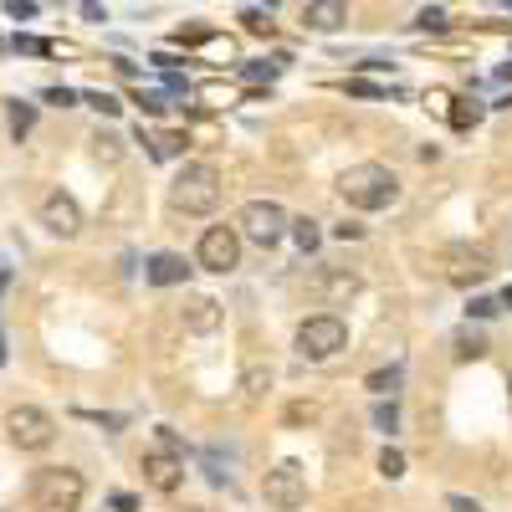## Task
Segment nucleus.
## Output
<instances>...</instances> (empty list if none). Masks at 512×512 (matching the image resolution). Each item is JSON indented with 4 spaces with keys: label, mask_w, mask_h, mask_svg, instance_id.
<instances>
[{
    "label": "nucleus",
    "mask_w": 512,
    "mask_h": 512,
    "mask_svg": "<svg viewBox=\"0 0 512 512\" xmlns=\"http://www.w3.org/2000/svg\"><path fill=\"white\" fill-rule=\"evenodd\" d=\"M0 364H6V338H0Z\"/></svg>",
    "instance_id": "37"
},
{
    "label": "nucleus",
    "mask_w": 512,
    "mask_h": 512,
    "mask_svg": "<svg viewBox=\"0 0 512 512\" xmlns=\"http://www.w3.org/2000/svg\"><path fill=\"white\" fill-rule=\"evenodd\" d=\"M139 103H144V113H164V108H169L164 93H139Z\"/></svg>",
    "instance_id": "31"
},
{
    "label": "nucleus",
    "mask_w": 512,
    "mask_h": 512,
    "mask_svg": "<svg viewBox=\"0 0 512 512\" xmlns=\"http://www.w3.org/2000/svg\"><path fill=\"white\" fill-rule=\"evenodd\" d=\"M31 123H36V108H31V103H11V134H16V139L31 134Z\"/></svg>",
    "instance_id": "19"
},
{
    "label": "nucleus",
    "mask_w": 512,
    "mask_h": 512,
    "mask_svg": "<svg viewBox=\"0 0 512 512\" xmlns=\"http://www.w3.org/2000/svg\"><path fill=\"white\" fill-rule=\"evenodd\" d=\"M6 436H11V446H21V451H47V446L57 441V420H52L47 410H36V405H16V410L6 415Z\"/></svg>",
    "instance_id": "6"
},
{
    "label": "nucleus",
    "mask_w": 512,
    "mask_h": 512,
    "mask_svg": "<svg viewBox=\"0 0 512 512\" xmlns=\"http://www.w3.org/2000/svg\"><path fill=\"white\" fill-rule=\"evenodd\" d=\"M456 354H461V359H477V354H482V333H461V338H456Z\"/></svg>",
    "instance_id": "27"
},
{
    "label": "nucleus",
    "mask_w": 512,
    "mask_h": 512,
    "mask_svg": "<svg viewBox=\"0 0 512 512\" xmlns=\"http://www.w3.org/2000/svg\"><path fill=\"white\" fill-rule=\"evenodd\" d=\"M41 226H47L52 236H62V241H72V236L82 231V210H77V200L62 195V190H52L47 200H41Z\"/></svg>",
    "instance_id": "10"
},
{
    "label": "nucleus",
    "mask_w": 512,
    "mask_h": 512,
    "mask_svg": "<svg viewBox=\"0 0 512 512\" xmlns=\"http://www.w3.org/2000/svg\"><path fill=\"white\" fill-rule=\"evenodd\" d=\"M349 21V6H344V0H308V6H303V26L308 31H338V26H344Z\"/></svg>",
    "instance_id": "13"
},
{
    "label": "nucleus",
    "mask_w": 512,
    "mask_h": 512,
    "mask_svg": "<svg viewBox=\"0 0 512 512\" xmlns=\"http://www.w3.org/2000/svg\"><path fill=\"white\" fill-rule=\"evenodd\" d=\"M241 21H246V31H251V36H272V21H267L262 11H246Z\"/></svg>",
    "instance_id": "28"
},
{
    "label": "nucleus",
    "mask_w": 512,
    "mask_h": 512,
    "mask_svg": "<svg viewBox=\"0 0 512 512\" xmlns=\"http://www.w3.org/2000/svg\"><path fill=\"white\" fill-rule=\"evenodd\" d=\"M267 384H272V374H267V369H251V374H246V400H262Z\"/></svg>",
    "instance_id": "25"
},
{
    "label": "nucleus",
    "mask_w": 512,
    "mask_h": 512,
    "mask_svg": "<svg viewBox=\"0 0 512 512\" xmlns=\"http://www.w3.org/2000/svg\"><path fill=\"white\" fill-rule=\"evenodd\" d=\"M262 497H267L272 507H282V512L303 507V502H308V477H303V466H297V461H282V466H272V472H267V482H262Z\"/></svg>",
    "instance_id": "8"
},
{
    "label": "nucleus",
    "mask_w": 512,
    "mask_h": 512,
    "mask_svg": "<svg viewBox=\"0 0 512 512\" xmlns=\"http://www.w3.org/2000/svg\"><path fill=\"white\" fill-rule=\"evenodd\" d=\"M344 344H349V328H344V318H333V313L308 318L303 328H297V359H308V364L333 359Z\"/></svg>",
    "instance_id": "5"
},
{
    "label": "nucleus",
    "mask_w": 512,
    "mask_h": 512,
    "mask_svg": "<svg viewBox=\"0 0 512 512\" xmlns=\"http://www.w3.org/2000/svg\"><path fill=\"white\" fill-rule=\"evenodd\" d=\"M175 41H180V47H185V41H190V47H200V41H210V31H205V26H190V31H180Z\"/></svg>",
    "instance_id": "33"
},
{
    "label": "nucleus",
    "mask_w": 512,
    "mask_h": 512,
    "mask_svg": "<svg viewBox=\"0 0 512 512\" xmlns=\"http://www.w3.org/2000/svg\"><path fill=\"white\" fill-rule=\"evenodd\" d=\"M497 303H502V308H512V287H507V292H502V297H497Z\"/></svg>",
    "instance_id": "36"
},
{
    "label": "nucleus",
    "mask_w": 512,
    "mask_h": 512,
    "mask_svg": "<svg viewBox=\"0 0 512 512\" xmlns=\"http://www.w3.org/2000/svg\"><path fill=\"white\" fill-rule=\"evenodd\" d=\"M185 328L190 333H216L221 328V303L216 297H190L185 303Z\"/></svg>",
    "instance_id": "14"
},
{
    "label": "nucleus",
    "mask_w": 512,
    "mask_h": 512,
    "mask_svg": "<svg viewBox=\"0 0 512 512\" xmlns=\"http://www.w3.org/2000/svg\"><path fill=\"white\" fill-rule=\"evenodd\" d=\"M492 272V251L487 246H451V282L456 287H472V282H482Z\"/></svg>",
    "instance_id": "11"
},
{
    "label": "nucleus",
    "mask_w": 512,
    "mask_h": 512,
    "mask_svg": "<svg viewBox=\"0 0 512 512\" xmlns=\"http://www.w3.org/2000/svg\"><path fill=\"white\" fill-rule=\"evenodd\" d=\"M144 482L154 492H175L185 482V446H180L175 431H159L154 446L144 451Z\"/></svg>",
    "instance_id": "4"
},
{
    "label": "nucleus",
    "mask_w": 512,
    "mask_h": 512,
    "mask_svg": "<svg viewBox=\"0 0 512 512\" xmlns=\"http://www.w3.org/2000/svg\"><path fill=\"white\" fill-rule=\"evenodd\" d=\"M82 103H88V108H98V113H118V98H108V93H88V98H82Z\"/></svg>",
    "instance_id": "29"
},
{
    "label": "nucleus",
    "mask_w": 512,
    "mask_h": 512,
    "mask_svg": "<svg viewBox=\"0 0 512 512\" xmlns=\"http://www.w3.org/2000/svg\"><path fill=\"white\" fill-rule=\"evenodd\" d=\"M497 308H502V303H492V297H477V303H472V313H477V318H492Z\"/></svg>",
    "instance_id": "34"
},
{
    "label": "nucleus",
    "mask_w": 512,
    "mask_h": 512,
    "mask_svg": "<svg viewBox=\"0 0 512 512\" xmlns=\"http://www.w3.org/2000/svg\"><path fill=\"white\" fill-rule=\"evenodd\" d=\"M139 139L149 144V154H154V159H175V154L185 149V139H180V134H154V139H149L144 128H139Z\"/></svg>",
    "instance_id": "16"
},
{
    "label": "nucleus",
    "mask_w": 512,
    "mask_h": 512,
    "mask_svg": "<svg viewBox=\"0 0 512 512\" xmlns=\"http://www.w3.org/2000/svg\"><path fill=\"white\" fill-rule=\"evenodd\" d=\"M6 11H11L16 21H31V16H36V6H31V0H6Z\"/></svg>",
    "instance_id": "32"
},
{
    "label": "nucleus",
    "mask_w": 512,
    "mask_h": 512,
    "mask_svg": "<svg viewBox=\"0 0 512 512\" xmlns=\"http://www.w3.org/2000/svg\"><path fill=\"white\" fill-rule=\"evenodd\" d=\"M282 62H287V57H277V62H246V67H241V72H246V77H251V82H272V77H277V72H282Z\"/></svg>",
    "instance_id": "22"
},
{
    "label": "nucleus",
    "mask_w": 512,
    "mask_h": 512,
    "mask_svg": "<svg viewBox=\"0 0 512 512\" xmlns=\"http://www.w3.org/2000/svg\"><path fill=\"white\" fill-rule=\"evenodd\" d=\"M338 195H344L354 210H384V205H395L400 180L384 164H354V169L338 175Z\"/></svg>",
    "instance_id": "1"
},
{
    "label": "nucleus",
    "mask_w": 512,
    "mask_h": 512,
    "mask_svg": "<svg viewBox=\"0 0 512 512\" xmlns=\"http://www.w3.org/2000/svg\"><path fill=\"white\" fill-rule=\"evenodd\" d=\"M451 512H482L477 502H466V497H451Z\"/></svg>",
    "instance_id": "35"
},
{
    "label": "nucleus",
    "mask_w": 512,
    "mask_h": 512,
    "mask_svg": "<svg viewBox=\"0 0 512 512\" xmlns=\"http://www.w3.org/2000/svg\"><path fill=\"white\" fill-rule=\"evenodd\" d=\"M41 98H47V103H57V108H72V103H77V93H67V88H47Z\"/></svg>",
    "instance_id": "30"
},
{
    "label": "nucleus",
    "mask_w": 512,
    "mask_h": 512,
    "mask_svg": "<svg viewBox=\"0 0 512 512\" xmlns=\"http://www.w3.org/2000/svg\"><path fill=\"white\" fill-rule=\"evenodd\" d=\"M415 31H446V11H436V6H425V11L415 16Z\"/></svg>",
    "instance_id": "24"
},
{
    "label": "nucleus",
    "mask_w": 512,
    "mask_h": 512,
    "mask_svg": "<svg viewBox=\"0 0 512 512\" xmlns=\"http://www.w3.org/2000/svg\"><path fill=\"white\" fill-rule=\"evenodd\" d=\"M169 205L185 216H210L221 205V169L216 164H185L175 185H169Z\"/></svg>",
    "instance_id": "2"
},
{
    "label": "nucleus",
    "mask_w": 512,
    "mask_h": 512,
    "mask_svg": "<svg viewBox=\"0 0 512 512\" xmlns=\"http://www.w3.org/2000/svg\"><path fill=\"white\" fill-rule=\"evenodd\" d=\"M200 267L205 272H236V262H241V236L231 231V226H210L205 236H200Z\"/></svg>",
    "instance_id": "9"
},
{
    "label": "nucleus",
    "mask_w": 512,
    "mask_h": 512,
    "mask_svg": "<svg viewBox=\"0 0 512 512\" xmlns=\"http://www.w3.org/2000/svg\"><path fill=\"white\" fill-rule=\"evenodd\" d=\"M185 277H190V267H185V256H175V251H159L149 262V282L154 287H180Z\"/></svg>",
    "instance_id": "15"
},
{
    "label": "nucleus",
    "mask_w": 512,
    "mask_h": 512,
    "mask_svg": "<svg viewBox=\"0 0 512 512\" xmlns=\"http://www.w3.org/2000/svg\"><path fill=\"white\" fill-rule=\"evenodd\" d=\"M313 292H318V303H349V297L359 292V277L344 272V267H323L318 282H313Z\"/></svg>",
    "instance_id": "12"
},
{
    "label": "nucleus",
    "mask_w": 512,
    "mask_h": 512,
    "mask_svg": "<svg viewBox=\"0 0 512 512\" xmlns=\"http://www.w3.org/2000/svg\"><path fill=\"white\" fill-rule=\"evenodd\" d=\"M400 379H405L400 364H395V369H379V374H369V390H374V395H395V390H400Z\"/></svg>",
    "instance_id": "17"
},
{
    "label": "nucleus",
    "mask_w": 512,
    "mask_h": 512,
    "mask_svg": "<svg viewBox=\"0 0 512 512\" xmlns=\"http://www.w3.org/2000/svg\"><path fill=\"white\" fill-rule=\"evenodd\" d=\"M379 472L390 477V482H395V477H405V456H400L395 446H384V451H379Z\"/></svg>",
    "instance_id": "20"
},
{
    "label": "nucleus",
    "mask_w": 512,
    "mask_h": 512,
    "mask_svg": "<svg viewBox=\"0 0 512 512\" xmlns=\"http://www.w3.org/2000/svg\"><path fill=\"white\" fill-rule=\"evenodd\" d=\"M502 6H507V11H512V0H502Z\"/></svg>",
    "instance_id": "38"
},
{
    "label": "nucleus",
    "mask_w": 512,
    "mask_h": 512,
    "mask_svg": "<svg viewBox=\"0 0 512 512\" xmlns=\"http://www.w3.org/2000/svg\"><path fill=\"white\" fill-rule=\"evenodd\" d=\"M16 52H26V57H52L57 47H52V41H41V36H16Z\"/></svg>",
    "instance_id": "23"
},
{
    "label": "nucleus",
    "mask_w": 512,
    "mask_h": 512,
    "mask_svg": "<svg viewBox=\"0 0 512 512\" xmlns=\"http://www.w3.org/2000/svg\"><path fill=\"white\" fill-rule=\"evenodd\" d=\"M82 477L72 466H41L31 477V512H77L82 507Z\"/></svg>",
    "instance_id": "3"
},
{
    "label": "nucleus",
    "mask_w": 512,
    "mask_h": 512,
    "mask_svg": "<svg viewBox=\"0 0 512 512\" xmlns=\"http://www.w3.org/2000/svg\"><path fill=\"white\" fill-rule=\"evenodd\" d=\"M292 241H297V246H303V251H313V246L323 241V231H318V221H308V216H303V221H292Z\"/></svg>",
    "instance_id": "18"
},
{
    "label": "nucleus",
    "mask_w": 512,
    "mask_h": 512,
    "mask_svg": "<svg viewBox=\"0 0 512 512\" xmlns=\"http://www.w3.org/2000/svg\"><path fill=\"white\" fill-rule=\"evenodd\" d=\"M477 118H482V108H477L472 98H461V103L451 108V128H472Z\"/></svg>",
    "instance_id": "21"
},
{
    "label": "nucleus",
    "mask_w": 512,
    "mask_h": 512,
    "mask_svg": "<svg viewBox=\"0 0 512 512\" xmlns=\"http://www.w3.org/2000/svg\"><path fill=\"white\" fill-rule=\"evenodd\" d=\"M256 246H277L287 231H292V221H287V210L282 205H272V200H251L246 210H241V221H236Z\"/></svg>",
    "instance_id": "7"
},
{
    "label": "nucleus",
    "mask_w": 512,
    "mask_h": 512,
    "mask_svg": "<svg viewBox=\"0 0 512 512\" xmlns=\"http://www.w3.org/2000/svg\"><path fill=\"white\" fill-rule=\"evenodd\" d=\"M374 425H379V431H395V425H400V410H395V400H390V405H374Z\"/></svg>",
    "instance_id": "26"
}]
</instances>
